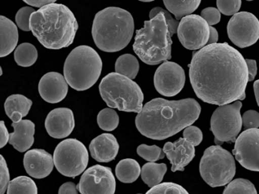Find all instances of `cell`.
I'll use <instances>...</instances> for the list:
<instances>
[{
    "instance_id": "cell-1",
    "label": "cell",
    "mask_w": 259,
    "mask_h": 194,
    "mask_svg": "<svg viewBox=\"0 0 259 194\" xmlns=\"http://www.w3.org/2000/svg\"><path fill=\"white\" fill-rule=\"evenodd\" d=\"M189 68L192 88L204 103L222 106L245 98L246 61L227 42L200 48L194 53Z\"/></svg>"
},
{
    "instance_id": "cell-2",
    "label": "cell",
    "mask_w": 259,
    "mask_h": 194,
    "mask_svg": "<svg viewBox=\"0 0 259 194\" xmlns=\"http://www.w3.org/2000/svg\"><path fill=\"white\" fill-rule=\"evenodd\" d=\"M201 106L194 99L167 100L155 98L138 113L136 125L141 134L163 140L192 125L201 113Z\"/></svg>"
},
{
    "instance_id": "cell-3",
    "label": "cell",
    "mask_w": 259,
    "mask_h": 194,
    "mask_svg": "<svg viewBox=\"0 0 259 194\" xmlns=\"http://www.w3.org/2000/svg\"><path fill=\"white\" fill-rule=\"evenodd\" d=\"M30 29L44 46L60 50L73 43L78 24L67 6L54 3L33 12Z\"/></svg>"
},
{
    "instance_id": "cell-4",
    "label": "cell",
    "mask_w": 259,
    "mask_h": 194,
    "mask_svg": "<svg viewBox=\"0 0 259 194\" xmlns=\"http://www.w3.org/2000/svg\"><path fill=\"white\" fill-rule=\"evenodd\" d=\"M134 30V19L128 11L108 7L95 15L92 36L99 50L116 53L131 42Z\"/></svg>"
},
{
    "instance_id": "cell-5",
    "label": "cell",
    "mask_w": 259,
    "mask_h": 194,
    "mask_svg": "<svg viewBox=\"0 0 259 194\" xmlns=\"http://www.w3.org/2000/svg\"><path fill=\"white\" fill-rule=\"evenodd\" d=\"M171 37L166 18L159 13L136 30L133 50L144 63L157 65L172 57Z\"/></svg>"
},
{
    "instance_id": "cell-6",
    "label": "cell",
    "mask_w": 259,
    "mask_h": 194,
    "mask_svg": "<svg viewBox=\"0 0 259 194\" xmlns=\"http://www.w3.org/2000/svg\"><path fill=\"white\" fill-rule=\"evenodd\" d=\"M103 63L99 54L89 45L74 48L64 64V77L75 90L90 89L96 83L102 71Z\"/></svg>"
},
{
    "instance_id": "cell-7",
    "label": "cell",
    "mask_w": 259,
    "mask_h": 194,
    "mask_svg": "<svg viewBox=\"0 0 259 194\" xmlns=\"http://www.w3.org/2000/svg\"><path fill=\"white\" fill-rule=\"evenodd\" d=\"M99 91L109 107L139 113L143 108L144 94L137 83L126 76L111 72L101 80Z\"/></svg>"
},
{
    "instance_id": "cell-8",
    "label": "cell",
    "mask_w": 259,
    "mask_h": 194,
    "mask_svg": "<svg viewBox=\"0 0 259 194\" xmlns=\"http://www.w3.org/2000/svg\"><path fill=\"white\" fill-rule=\"evenodd\" d=\"M200 174L212 187L227 185L236 174V163L231 153L220 145L206 149L200 162Z\"/></svg>"
},
{
    "instance_id": "cell-9",
    "label": "cell",
    "mask_w": 259,
    "mask_h": 194,
    "mask_svg": "<svg viewBox=\"0 0 259 194\" xmlns=\"http://www.w3.org/2000/svg\"><path fill=\"white\" fill-rule=\"evenodd\" d=\"M57 171L66 177L80 175L89 165V155L85 146L77 139L69 138L60 142L54 153Z\"/></svg>"
},
{
    "instance_id": "cell-10",
    "label": "cell",
    "mask_w": 259,
    "mask_h": 194,
    "mask_svg": "<svg viewBox=\"0 0 259 194\" xmlns=\"http://www.w3.org/2000/svg\"><path fill=\"white\" fill-rule=\"evenodd\" d=\"M242 104L239 100L220 106L213 112L210 119V130L214 135V142H234L242 129L240 111Z\"/></svg>"
},
{
    "instance_id": "cell-11",
    "label": "cell",
    "mask_w": 259,
    "mask_h": 194,
    "mask_svg": "<svg viewBox=\"0 0 259 194\" xmlns=\"http://www.w3.org/2000/svg\"><path fill=\"white\" fill-rule=\"evenodd\" d=\"M227 33L232 42L239 48L251 46L259 39L258 19L250 12H237L229 21Z\"/></svg>"
},
{
    "instance_id": "cell-12",
    "label": "cell",
    "mask_w": 259,
    "mask_h": 194,
    "mask_svg": "<svg viewBox=\"0 0 259 194\" xmlns=\"http://www.w3.org/2000/svg\"><path fill=\"white\" fill-rule=\"evenodd\" d=\"M177 34L185 48L189 50H200L208 42L210 25L202 17L191 14L182 18Z\"/></svg>"
},
{
    "instance_id": "cell-13",
    "label": "cell",
    "mask_w": 259,
    "mask_h": 194,
    "mask_svg": "<svg viewBox=\"0 0 259 194\" xmlns=\"http://www.w3.org/2000/svg\"><path fill=\"white\" fill-rule=\"evenodd\" d=\"M116 183L111 168L96 165L84 171L77 185L81 194H113Z\"/></svg>"
},
{
    "instance_id": "cell-14",
    "label": "cell",
    "mask_w": 259,
    "mask_h": 194,
    "mask_svg": "<svg viewBox=\"0 0 259 194\" xmlns=\"http://www.w3.org/2000/svg\"><path fill=\"white\" fill-rule=\"evenodd\" d=\"M186 82L184 70L175 62L165 61L154 74L156 90L164 96H174L181 92Z\"/></svg>"
},
{
    "instance_id": "cell-15",
    "label": "cell",
    "mask_w": 259,
    "mask_h": 194,
    "mask_svg": "<svg viewBox=\"0 0 259 194\" xmlns=\"http://www.w3.org/2000/svg\"><path fill=\"white\" fill-rule=\"evenodd\" d=\"M233 153L242 167L259 171V129H247L242 132L235 142Z\"/></svg>"
},
{
    "instance_id": "cell-16",
    "label": "cell",
    "mask_w": 259,
    "mask_h": 194,
    "mask_svg": "<svg viewBox=\"0 0 259 194\" xmlns=\"http://www.w3.org/2000/svg\"><path fill=\"white\" fill-rule=\"evenodd\" d=\"M48 134L56 139L67 137L75 128L73 112L68 108H57L51 111L45 120Z\"/></svg>"
},
{
    "instance_id": "cell-17",
    "label": "cell",
    "mask_w": 259,
    "mask_h": 194,
    "mask_svg": "<svg viewBox=\"0 0 259 194\" xmlns=\"http://www.w3.org/2000/svg\"><path fill=\"white\" fill-rule=\"evenodd\" d=\"M69 86L63 74L58 72L47 73L39 82V93L48 103H60L67 95Z\"/></svg>"
},
{
    "instance_id": "cell-18",
    "label": "cell",
    "mask_w": 259,
    "mask_h": 194,
    "mask_svg": "<svg viewBox=\"0 0 259 194\" xmlns=\"http://www.w3.org/2000/svg\"><path fill=\"white\" fill-rule=\"evenodd\" d=\"M25 171L34 178L49 176L54 167V156L41 149H34L25 153L23 159Z\"/></svg>"
},
{
    "instance_id": "cell-19",
    "label": "cell",
    "mask_w": 259,
    "mask_h": 194,
    "mask_svg": "<svg viewBox=\"0 0 259 194\" xmlns=\"http://www.w3.org/2000/svg\"><path fill=\"white\" fill-rule=\"evenodd\" d=\"M163 152L172 165V172L184 171L185 167L192 162L195 156V146L184 137L180 138L174 142H166Z\"/></svg>"
},
{
    "instance_id": "cell-20",
    "label": "cell",
    "mask_w": 259,
    "mask_h": 194,
    "mask_svg": "<svg viewBox=\"0 0 259 194\" xmlns=\"http://www.w3.org/2000/svg\"><path fill=\"white\" fill-rule=\"evenodd\" d=\"M117 139L111 133H102L95 137L89 145L91 155L98 162L114 160L119 152Z\"/></svg>"
},
{
    "instance_id": "cell-21",
    "label": "cell",
    "mask_w": 259,
    "mask_h": 194,
    "mask_svg": "<svg viewBox=\"0 0 259 194\" xmlns=\"http://www.w3.org/2000/svg\"><path fill=\"white\" fill-rule=\"evenodd\" d=\"M12 126L15 131L10 133L9 143L20 153H25L34 144L35 124L30 120H21L13 122Z\"/></svg>"
},
{
    "instance_id": "cell-22",
    "label": "cell",
    "mask_w": 259,
    "mask_h": 194,
    "mask_svg": "<svg viewBox=\"0 0 259 194\" xmlns=\"http://www.w3.org/2000/svg\"><path fill=\"white\" fill-rule=\"evenodd\" d=\"M18 26L7 17H0V57H5L16 50L19 42Z\"/></svg>"
},
{
    "instance_id": "cell-23",
    "label": "cell",
    "mask_w": 259,
    "mask_h": 194,
    "mask_svg": "<svg viewBox=\"0 0 259 194\" xmlns=\"http://www.w3.org/2000/svg\"><path fill=\"white\" fill-rule=\"evenodd\" d=\"M115 171L119 181L124 183H132L139 178L142 168L139 162L135 159H125L116 165Z\"/></svg>"
},
{
    "instance_id": "cell-24",
    "label": "cell",
    "mask_w": 259,
    "mask_h": 194,
    "mask_svg": "<svg viewBox=\"0 0 259 194\" xmlns=\"http://www.w3.org/2000/svg\"><path fill=\"white\" fill-rule=\"evenodd\" d=\"M166 171L167 167L166 164L150 162L142 167L141 176L145 184L151 188L161 183Z\"/></svg>"
},
{
    "instance_id": "cell-25",
    "label": "cell",
    "mask_w": 259,
    "mask_h": 194,
    "mask_svg": "<svg viewBox=\"0 0 259 194\" xmlns=\"http://www.w3.org/2000/svg\"><path fill=\"white\" fill-rule=\"evenodd\" d=\"M165 7L176 17L182 19L186 15L193 13L201 3V0H163Z\"/></svg>"
},
{
    "instance_id": "cell-26",
    "label": "cell",
    "mask_w": 259,
    "mask_h": 194,
    "mask_svg": "<svg viewBox=\"0 0 259 194\" xmlns=\"http://www.w3.org/2000/svg\"><path fill=\"white\" fill-rule=\"evenodd\" d=\"M32 101L21 94H14L9 96L6 100L4 108L6 114L9 118L15 112H20L23 117L27 116L32 106Z\"/></svg>"
},
{
    "instance_id": "cell-27",
    "label": "cell",
    "mask_w": 259,
    "mask_h": 194,
    "mask_svg": "<svg viewBox=\"0 0 259 194\" xmlns=\"http://www.w3.org/2000/svg\"><path fill=\"white\" fill-rule=\"evenodd\" d=\"M14 57L17 65L26 68L37 62L38 53L34 45L29 42H24L15 50Z\"/></svg>"
},
{
    "instance_id": "cell-28",
    "label": "cell",
    "mask_w": 259,
    "mask_h": 194,
    "mask_svg": "<svg viewBox=\"0 0 259 194\" xmlns=\"http://www.w3.org/2000/svg\"><path fill=\"white\" fill-rule=\"evenodd\" d=\"M115 71L130 79H135L139 71V62L136 56L124 54L119 56L115 64Z\"/></svg>"
},
{
    "instance_id": "cell-29",
    "label": "cell",
    "mask_w": 259,
    "mask_h": 194,
    "mask_svg": "<svg viewBox=\"0 0 259 194\" xmlns=\"http://www.w3.org/2000/svg\"><path fill=\"white\" fill-rule=\"evenodd\" d=\"M8 194H37V186L29 177L19 176L9 183Z\"/></svg>"
},
{
    "instance_id": "cell-30",
    "label": "cell",
    "mask_w": 259,
    "mask_h": 194,
    "mask_svg": "<svg viewBox=\"0 0 259 194\" xmlns=\"http://www.w3.org/2000/svg\"><path fill=\"white\" fill-rule=\"evenodd\" d=\"M97 122L100 128L106 131H112L119 125V115L113 108H106L98 114Z\"/></svg>"
},
{
    "instance_id": "cell-31",
    "label": "cell",
    "mask_w": 259,
    "mask_h": 194,
    "mask_svg": "<svg viewBox=\"0 0 259 194\" xmlns=\"http://www.w3.org/2000/svg\"><path fill=\"white\" fill-rule=\"evenodd\" d=\"M224 193H257L254 184L246 179L238 178L230 182Z\"/></svg>"
},
{
    "instance_id": "cell-32",
    "label": "cell",
    "mask_w": 259,
    "mask_h": 194,
    "mask_svg": "<svg viewBox=\"0 0 259 194\" xmlns=\"http://www.w3.org/2000/svg\"><path fill=\"white\" fill-rule=\"evenodd\" d=\"M137 153L140 157L148 162H157L164 159L165 153L163 150L156 145L148 146L141 144L137 148Z\"/></svg>"
},
{
    "instance_id": "cell-33",
    "label": "cell",
    "mask_w": 259,
    "mask_h": 194,
    "mask_svg": "<svg viewBox=\"0 0 259 194\" xmlns=\"http://www.w3.org/2000/svg\"><path fill=\"white\" fill-rule=\"evenodd\" d=\"M147 193L150 194H187L189 192L186 189L177 184V183H171V182H165V183H159L156 186L151 187L150 190L147 192Z\"/></svg>"
},
{
    "instance_id": "cell-34",
    "label": "cell",
    "mask_w": 259,
    "mask_h": 194,
    "mask_svg": "<svg viewBox=\"0 0 259 194\" xmlns=\"http://www.w3.org/2000/svg\"><path fill=\"white\" fill-rule=\"evenodd\" d=\"M34 12V8L30 6H25L19 9L16 15V25L23 31H31L30 18Z\"/></svg>"
},
{
    "instance_id": "cell-35",
    "label": "cell",
    "mask_w": 259,
    "mask_h": 194,
    "mask_svg": "<svg viewBox=\"0 0 259 194\" xmlns=\"http://www.w3.org/2000/svg\"><path fill=\"white\" fill-rule=\"evenodd\" d=\"M242 0H217V6L224 15H233L239 12Z\"/></svg>"
},
{
    "instance_id": "cell-36",
    "label": "cell",
    "mask_w": 259,
    "mask_h": 194,
    "mask_svg": "<svg viewBox=\"0 0 259 194\" xmlns=\"http://www.w3.org/2000/svg\"><path fill=\"white\" fill-rule=\"evenodd\" d=\"M159 13H163L165 18H166V23H167L171 36L175 34V33H177L180 22H179L178 20L174 19V18H172L169 11L165 10V9H162L161 7L154 8V9H151V12H150V19H152L153 18H154V17Z\"/></svg>"
},
{
    "instance_id": "cell-37",
    "label": "cell",
    "mask_w": 259,
    "mask_h": 194,
    "mask_svg": "<svg viewBox=\"0 0 259 194\" xmlns=\"http://www.w3.org/2000/svg\"><path fill=\"white\" fill-rule=\"evenodd\" d=\"M183 137L190 142L192 145L197 147L201 143L203 139L201 130L195 126L189 125L185 128L183 131Z\"/></svg>"
},
{
    "instance_id": "cell-38",
    "label": "cell",
    "mask_w": 259,
    "mask_h": 194,
    "mask_svg": "<svg viewBox=\"0 0 259 194\" xmlns=\"http://www.w3.org/2000/svg\"><path fill=\"white\" fill-rule=\"evenodd\" d=\"M0 193L4 194L8 189L9 183L10 182V171L7 166V161L4 156H1L0 162Z\"/></svg>"
},
{
    "instance_id": "cell-39",
    "label": "cell",
    "mask_w": 259,
    "mask_h": 194,
    "mask_svg": "<svg viewBox=\"0 0 259 194\" xmlns=\"http://www.w3.org/2000/svg\"><path fill=\"white\" fill-rule=\"evenodd\" d=\"M242 124L245 129L257 128L259 127V113L254 110H248L242 117Z\"/></svg>"
},
{
    "instance_id": "cell-40",
    "label": "cell",
    "mask_w": 259,
    "mask_h": 194,
    "mask_svg": "<svg viewBox=\"0 0 259 194\" xmlns=\"http://www.w3.org/2000/svg\"><path fill=\"white\" fill-rule=\"evenodd\" d=\"M221 12L219 9L213 7L206 8L201 12V16L208 23L209 25L212 26L218 24L221 21Z\"/></svg>"
},
{
    "instance_id": "cell-41",
    "label": "cell",
    "mask_w": 259,
    "mask_h": 194,
    "mask_svg": "<svg viewBox=\"0 0 259 194\" xmlns=\"http://www.w3.org/2000/svg\"><path fill=\"white\" fill-rule=\"evenodd\" d=\"M10 133L4 121H0V148H4L10 140Z\"/></svg>"
},
{
    "instance_id": "cell-42",
    "label": "cell",
    "mask_w": 259,
    "mask_h": 194,
    "mask_svg": "<svg viewBox=\"0 0 259 194\" xmlns=\"http://www.w3.org/2000/svg\"><path fill=\"white\" fill-rule=\"evenodd\" d=\"M78 188L76 185L72 182H66L61 185L59 189L60 194H77L78 193Z\"/></svg>"
},
{
    "instance_id": "cell-43",
    "label": "cell",
    "mask_w": 259,
    "mask_h": 194,
    "mask_svg": "<svg viewBox=\"0 0 259 194\" xmlns=\"http://www.w3.org/2000/svg\"><path fill=\"white\" fill-rule=\"evenodd\" d=\"M248 71V81H252L257 74V63L253 59H245Z\"/></svg>"
},
{
    "instance_id": "cell-44",
    "label": "cell",
    "mask_w": 259,
    "mask_h": 194,
    "mask_svg": "<svg viewBox=\"0 0 259 194\" xmlns=\"http://www.w3.org/2000/svg\"><path fill=\"white\" fill-rule=\"evenodd\" d=\"M23 1L33 7L41 8L42 6H46V5L56 3L57 0H23Z\"/></svg>"
},
{
    "instance_id": "cell-45",
    "label": "cell",
    "mask_w": 259,
    "mask_h": 194,
    "mask_svg": "<svg viewBox=\"0 0 259 194\" xmlns=\"http://www.w3.org/2000/svg\"><path fill=\"white\" fill-rule=\"evenodd\" d=\"M218 41V33L216 28L210 26V36H209V40L207 43L212 44L216 43Z\"/></svg>"
},
{
    "instance_id": "cell-46",
    "label": "cell",
    "mask_w": 259,
    "mask_h": 194,
    "mask_svg": "<svg viewBox=\"0 0 259 194\" xmlns=\"http://www.w3.org/2000/svg\"><path fill=\"white\" fill-rule=\"evenodd\" d=\"M23 118V115L20 112H15L12 114L11 116L10 117V119L13 121V122H18L20 121Z\"/></svg>"
},
{
    "instance_id": "cell-47",
    "label": "cell",
    "mask_w": 259,
    "mask_h": 194,
    "mask_svg": "<svg viewBox=\"0 0 259 194\" xmlns=\"http://www.w3.org/2000/svg\"><path fill=\"white\" fill-rule=\"evenodd\" d=\"M254 91L256 101H257V106H259V80H256L254 83Z\"/></svg>"
},
{
    "instance_id": "cell-48",
    "label": "cell",
    "mask_w": 259,
    "mask_h": 194,
    "mask_svg": "<svg viewBox=\"0 0 259 194\" xmlns=\"http://www.w3.org/2000/svg\"><path fill=\"white\" fill-rule=\"evenodd\" d=\"M140 2H143V3H150V2L154 1V0H139Z\"/></svg>"
},
{
    "instance_id": "cell-49",
    "label": "cell",
    "mask_w": 259,
    "mask_h": 194,
    "mask_svg": "<svg viewBox=\"0 0 259 194\" xmlns=\"http://www.w3.org/2000/svg\"><path fill=\"white\" fill-rule=\"evenodd\" d=\"M246 1H253V0H246Z\"/></svg>"
}]
</instances>
